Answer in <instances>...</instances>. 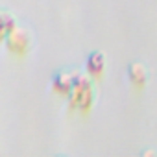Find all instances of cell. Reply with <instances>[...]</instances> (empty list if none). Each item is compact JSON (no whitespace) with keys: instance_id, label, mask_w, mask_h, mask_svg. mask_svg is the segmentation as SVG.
<instances>
[{"instance_id":"obj_4","label":"cell","mask_w":157,"mask_h":157,"mask_svg":"<svg viewBox=\"0 0 157 157\" xmlns=\"http://www.w3.org/2000/svg\"><path fill=\"white\" fill-rule=\"evenodd\" d=\"M105 67H107V61H105V56L102 52H93L85 61V70H87V74L91 78H94V80H98V78L104 76Z\"/></svg>"},{"instance_id":"obj_6","label":"cell","mask_w":157,"mask_h":157,"mask_svg":"<svg viewBox=\"0 0 157 157\" xmlns=\"http://www.w3.org/2000/svg\"><path fill=\"white\" fill-rule=\"evenodd\" d=\"M17 28V21L15 17H11L8 11H2V37H6L11 30Z\"/></svg>"},{"instance_id":"obj_1","label":"cell","mask_w":157,"mask_h":157,"mask_svg":"<svg viewBox=\"0 0 157 157\" xmlns=\"http://www.w3.org/2000/svg\"><path fill=\"white\" fill-rule=\"evenodd\" d=\"M68 100V107L72 111L78 113H87L91 111L93 104H94V85L87 76H80L76 80L74 87L70 89V93L67 94Z\"/></svg>"},{"instance_id":"obj_3","label":"cell","mask_w":157,"mask_h":157,"mask_svg":"<svg viewBox=\"0 0 157 157\" xmlns=\"http://www.w3.org/2000/svg\"><path fill=\"white\" fill-rule=\"evenodd\" d=\"M78 78H80V74L68 72V70L56 74V76H54V80H52V89H54V93L67 96V94L70 93V89L74 87V83H76Z\"/></svg>"},{"instance_id":"obj_5","label":"cell","mask_w":157,"mask_h":157,"mask_svg":"<svg viewBox=\"0 0 157 157\" xmlns=\"http://www.w3.org/2000/svg\"><path fill=\"white\" fill-rule=\"evenodd\" d=\"M128 80H129V83L135 85V87H144L146 82H148V70L144 68V65L133 63V65H129V68H128Z\"/></svg>"},{"instance_id":"obj_2","label":"cell","mask_w":157,"mask_h":157,"mask_svg":"<svg viewBox=\"0 0 157 157\" xmlns=\"http://www.w3.org/2000/svg\"><path fill=\"white\" fill-rule=\"evenodd\" d=\"M4 43L8 46V50L11 54H17V56H24L30 52L32 48V33L24 28H15L11 30L6 37H4Z\"/></svg>"}]
</instances>
